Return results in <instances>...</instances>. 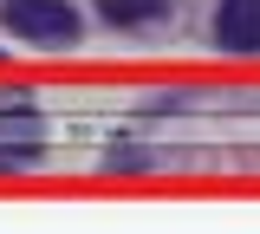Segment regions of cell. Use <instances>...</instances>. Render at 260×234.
I'll use <instances>...</instances> for the list:
<instances>
[{"instance_id":"1","label":"cell","mask_w":260,"mask_h":234,"mask_svg":"<svg viewBox=\"0 0 260 234\" xmlns=\"http://www.w3.org/2000/svg\"><path fill=\"white\" fill-rule=\"evenodd\" d=\"M7 26L26 46H72L78 39V13L65 0H7Z\"/></svg>"},{"instance_id":"2","label":"cell","mask_w":260,"mask_h":234,"mask_svg":"<svg viewBox=\"0 0 260 234\" xmlns=\"http://www.w3.org/2000/svg\"><path fill=\"white\" fill-rule=\"evenodd\" d=\"M215 39H221V52H254L260 46V0H221Z\"/></svg>"},{"instance_id":"3","label":"cell","mask_w":260,"mask_h":234,"mask_svg":"<svg viewBox=\"0 0 260 234\" xmlns=\"http://www.w3.org/2000/svg\"><path fill=\"white\" fill-rule=\"evenodd\" d=\"M98 13L111 26H143V20H162L169 13V0H98Z\"/></svg>"}]
</instances>
